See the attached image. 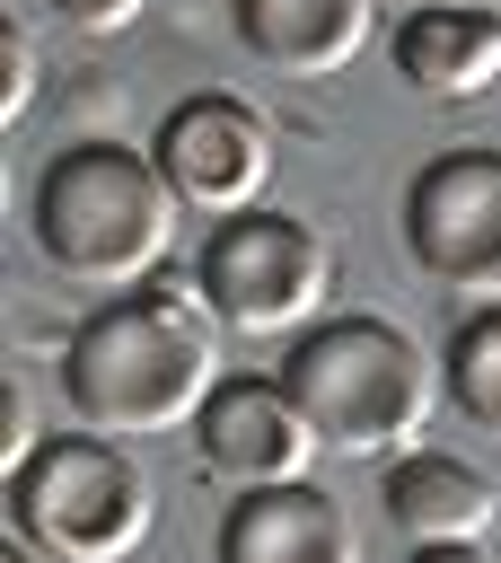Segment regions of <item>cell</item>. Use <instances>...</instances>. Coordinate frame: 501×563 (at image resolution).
<instances>
[{
	"mask_svg": "<svg viewBox=\"0 0 501 563\" xmlns=\"http://www.w3.org/2000/svg\"><path fill=\"white\" fill-rule=\"evenodd\" d=\"M220 317L193 282H149L105 308H88L62 343V396L79 431L105 440H158L193 431V413L220 387Z\"/></svg>",
	"mask_w": 501,
	"mask_h": 563,
	"instance_id": "1",
	"label": "cell"
},
{
	"mask_svg": "<svg viewBox=\"0 0 501 563\" xmlns=\"http://www.w3.org/2000/svg\"><path fill=\"white\" fill-rule=\"evenodd\" d=\"M176 194L158 176L149 150L132 141H70L44 176H35V246L53 255V273L88 282V290H149L167 246H176Z\"/></svg>",
	"mask_w": 501,
	"mask_h": 563,
	"instance_id": "2",
	"label": "cell"
},
{
	"mask_svg": "<svg viewBox=\"0 0 501 563\" xmlns=\"http://www.w3.org/2000/svg\"><path fill=\"white\" fill-rule=\"evenodd\" d=\"M281 378L308 405L316 440L343 449V457H404V449H422V422L448 396L439 361L396 317H369V308L308 325L281 352Z\"/></svg>",
	"mask_w": 501,
	"mask_h": 563,
	"instance_id": "3",
	"label": "cell"
},
{
	"mask_svg": "<svg viewBox=\"0 0 501 563\" xmlns=\"http://www.w3.org/2000/svg\"><path fill=\"white\" fill-rule=\"evenodd\" d=\"M149 519V475L105 431H53L26 466H9V528L44 563H132Z\"/></svg>",
	"mask_w": 501,
	"mask_h": 563,
	"instance_id": "4",
	"label": "cell"
},
{
	"mask_svg": "<svg viewBox=\"0 0 501 563\" xmlns=\"http://www.w3.org/2000/svg\"><path fill=\"white\" fill-rule=\"evenodd\" d=\"M193 290L229 334H308V317L334 290V255L299 211H237L202 238Z\"/></svg>",
	"mask_w": 501,
	"mask_h": 563,
	"instance_id": "5",
	"label": "cell"
},
{
	"mask_svg": "<svg viewBox=\"0 0 501 563\" xmlns=\"http://www.w3.org/2000/svg\"><path fill=\"white\" fill-rule=\"evenodd\" d=\"M404 255L439 290L501 308V150H439L404 185Z\"/></svg>",
	"mask_w": 501,
	"mask_h": 563,
	"instance_id": "6",
	"label": "cell"
},
{
	"mask_svg": "<svg viewBox=\"0 0 501 563\" xmlns=\"http://www.w3.org/2000/svg\"><path fill=\"white\" fill-rule=\"evenodd\" d=\"M149 158H158L167 194H176L185 211H211V229H220V220H237V211H264V185H272V123H264L246 97L202 88V97H185V106L158 114Z\"/></svg>",
	"mask_w": 501,
	"mask_h": 563,
	"instance_id": "7",
	"label": "cell"
},
{
	"mask_svg": "<svg viewBox=\"0 0 501 563\" xmlns=\"http://www.w3.org/2000/svg\"><path fill=\"white\" fill-rule=\"evenodd\" d=\"M316 422L308 405L290 396V378L272 369H237L211 387V405L193 413V466L237 484V493H272V484H308V457H316Z\"/></svg>",
	"mask_w": 501,
	"mask_h": 563,
	"instance_id": "8",
	"label": "cell"
},
{
	"mask_svg": "<svg viewBox=\"0 0 501 563\" xmlns=\"http://www.w3.org/2000/svg\"><path fill=\"white\" fill-rule=\"evenodd\" d=\"M492 510H501V484L483 466H466L457 449H404L387 466V519L413 554L422 545H483Z\"/></svg>",
	"mask_w": 501,
	"mask_h": 563,
	"instance_id": "9",
	"label": "cell"
},
{
	"mask_svg": "<svg viewBox=\"0 0 501 563\" xmlns=\"http://www.w3.org/2000/svg\"><path fill=\"white\" fill-rule=\"evenodd\" d=\"M378 35V0H237V44L281 79H334Z\"/></svg>",
	"mask_w": 501,
	"mask_h": 563,
	"instance_id": "10",
	"label": "cell"
},
{
	"mask_svg": "<svg viewBox=\"0 0 501 563\" xmlns=\"http://www.w3.org/2000/svg\"><path fill=\"white\" fill-rule=\"evenodd\" d=\"M220 563H360V537L334 493L316 484H272L237 493L220 519Z\"/></svg>",
	"mask_w": 501,
	"mask_h": 563,
	"instance_id": "11",
	"label": "cell"
},
{
	"mask_svg": "<svg viewBox=\"0 0 501 563\" xmlns=\"http://www.w3.org/2000/svg\"><path fill=\"white\" fill-rule=\"evenodd\" d=\"M387 53H396V79L413 97L466 106L501 79V9H404Z\"/></svg>",
	"mask_w": 501,
	"mask_h": 563,
	"instance_id": "12",
	"label": "cell"
},
{
	"mask_svg": "<svg viewBox=\"0 0 501 563\" xmlns=\"http://www.w3.org/2000/svg\"><path fill=\"white\" fill-rule=\"evenodd\" d=\"M439 378H448V405H457L475 431L501 440V308H475V317L448 334Z\"/></svg>",
	"mask_w": 501,
	"mask_h": 563,
	"instance_id": "13",
	"label": "cell"
},
{
	"mask_svg": "<svg viewBox=\"0 0 501 563\" xmlns=\"http://www.w3.org/2000/svg\"><path fill=\"white\" fill-rule=\"evenodd\" d=\"M44 9H53L62 26H79V35H123L149 0H44Z\"/></svg>",
	"mask_w": 501,
	"mask_h": 563,
	"instance_id": "14",
	"label": "cell"
},
{
	"mask_svg": "<svg viewBox=\"0 0 501 563\" xmlns=\"http://www.w3.org/2000/svg\"><path fill=\"white\" fill-rule=\"evenodd\" d=\"M0 53H9V88H0V114L18 123V114H26V97H35V44L9 26V35H0Z\"/></svg>",
	"mask_w": 501,
	"mask_h": 563,
	"instance_id": "15",
	"label": "cell"
},
{
	"mask_svg": "<svg viewBox=\"0 0 501 563\" xmlns=\"http://www.w3.org/2000/svg\"><path fill=\"white\" fill-rule=\"evenodd\" d=\"M404 563H483V545H422V554H404Z\"/></svg>",
	"mask_w": 501,
	"mask_h": 563,
	"instance_id": "16",
	"label": "cell"
},
{
	"mask_svg": "<svg viewBox=\"0 0 501 563\" xmlns=\"http://www.w3.org/2000/svg\"><path fill=\"white\" fill-rule=\"evenodd\" d=\"M404 9H492V0H404Z\"/></svg>",
	"mask_w": 501,
	"mask_h": 563,
	"instance_id": "17",
	"label": "cell"
},
{
	"mask_svg": "<svg viewBox=\"0 0 501 563\" xmlns=\"http://www.w3.org/2000/svg\"><path fill=\"white\" fill-rule=\"evenodd\" d=\"M0 563H44V554H26V545H9V554H0Z\"/></svg>",
	"mask_w": 501,
	"mask_h": 563,
	"instance_id": "18",
	"label": "cell"
}]
</instances>
